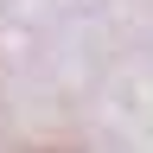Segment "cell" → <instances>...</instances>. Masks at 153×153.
Wrapping results in <instances>:
<instances>
[{
  "instance_id": "obj_1",
  "label": "cell",
  "mask_w": 153,
  "mask_h": 153,
  "mask_svg": "<svg viewBox=\"0 0 153 153\" xmlns=\"http://www.w3.org/2000/svg\"><path fill=\"white\" fill-rule=\"evenodd\" d=\"M32 153H70V147H32Z\"/></svg>"
}]
</instances>
